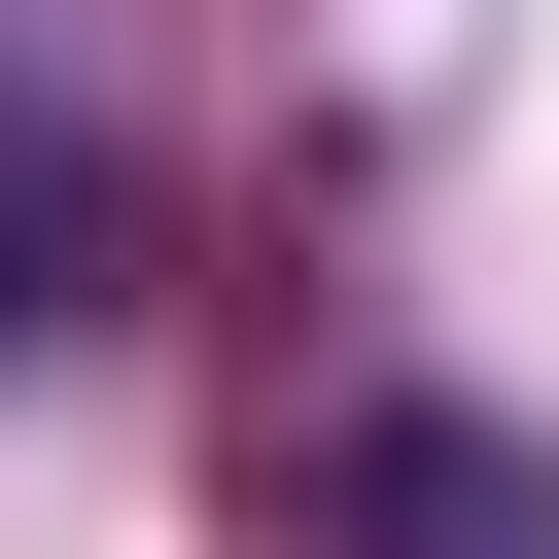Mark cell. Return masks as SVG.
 <instances>
[{
	"instance_id": "6da1fadb",
	"label": "cell",
	"mask_w": 559,
	"mask_h": 559,
	"mask_svg": "<svg viewBox=\"0 0 559 559\" xmlns=\"http://www.w3.org/2000/svg\"><path fill=\"white\" fill-rule=\"evenodd\" d=\"M314 559H559V419H454V384L314 419Z\"/></svg>"
},
{
	"instance_id": "7a4b0ae2",
	"label": "cell",
	"mask_w": 559,
	"mask_h": 559,
	"mask_svg": "<svg viewBox=\"0 0 559 559\" xmlns=\"http://www.w3.org/2000/svg\"><path fill=\"white\" fill-rule=\"evenodd\" d=\"M0 245H70V210H0ZM0 314H35V280H0Z\"/></svg>"
}]
</instances>
